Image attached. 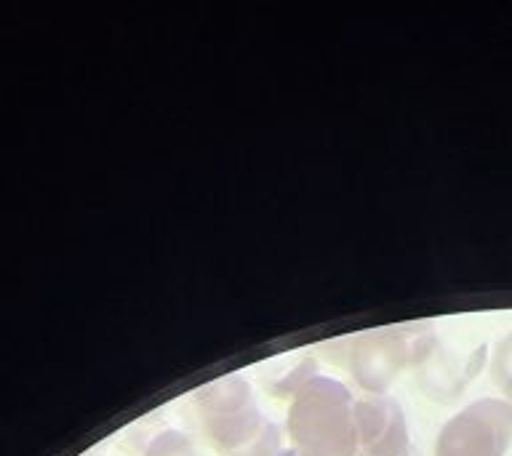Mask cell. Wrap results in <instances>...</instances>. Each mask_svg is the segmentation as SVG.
<instances>
[{
    "label": "cell",
    "instance_id": "obj_1",
    "mask_svg": "<svg viewBox=\"0 0 512 456\" xmlns=\"http://www.w3.org/2000/svg\"><path fill=\"white\" fill-rule=\"evenodd\" d=\"M355 398L347 384L318 374L288 400V456H355Z\"/></svg>",
    "mask_w": 512,
    "mask_h": 456
},
{
    "label": "cell",
    "instance_id": "obj_2",
    "mask_svg": "<svg viewBox=\"0 0 512 456\" xmlns=\"http://www.w3.org/2000/svg\"><path fill=\"white\" fill-rule=\"evenodd\" d=\"M339 344L352 382L366 395H384L400 371L430 360L438 339L430 323H411L363 331Z\"/></svg>",
    "mask_w": 512,
    "mask_h": 456
},
{
    "label": "cell",
    "instance_id": "obj_3",
    "mask_svg": "<svg viewBox=\"0 0 512 456\" xmlns=\"http://www.w3.org/2000/svg\"><path fill=\"white\" fill-rule=\"evenodd\" d=\"M192 408L200 430L206 432L219 456H232L251 446L270 424L256 406L251 384L240 374L219 376L203 384L192 395Z\"/></svg>",
    "mask_w": 512,
    "mask_h": 456
},
{
    "label": "cell",
    "instance_id": "obj_4",
    "mask_svg": "<svg viewBox=\"0 0 512 456\" xmlns=\"http://www.w3.org/2000/svg\"><path fill=\"white\" fill-rule=\"evenodd\" d=\"M512 440V406L480 398L456 411L438 432L435 456H504Z\"/></svg>",
    "mask_w": 512,
    "mask_h": 456
},
{
    "label": "cell",
    "instance_id": "obj_5",
    "mask_svg": "<svg viewBox=\"0 0 512 456\" xmlns=\"http://www.w3.org/2000/svg\"><path fill=\"white\" fill-rule=\"evenodd\" d=\"M355 456H403L411 448L406 411L392 395H363L352 406Z\"/></svg>",
    "mask_w": 512,
    "mask_h": 456
},
{
    "label": "cell",
    "instance_id": "obj_6",
    "mask_svg": "<svg viewBox=\"0 0 512 456\" xmlns=\"http://www.w3.org/2000/svg\"><path fill=\"white\" fill-rule=\"evenodd\" d=\"M315 376H318V366L310 358H294L291 363L280 360L272 366L270 374L264 376V390L270 392L272 398L291 400Z\"/></svg>",
    "mask_w": 512,
    "mask_h": 456
},
{
    "label": "cell",
    "instance_id": "obj_7",
    "mask_svg": "<svg viewBox=\"0 0 512 456\" xmlns=\"http://www.w3.org/2000/svg\"><path fill=\"white\" fill-rule=\"evenodd\" d=\"M136 456H198L187 432L176 427H155L144 435Z\"/></svg>",
    "mask_w": 512,
    "mask_h": 456
},
{
    "label": "cell",
    "instance_id": "obj_8",
    "mask_svg": "<svg viewBox=\"0 0 512 456\" xmlns=\"http://www.w3.org/2000/svg\"><path fill=\"white\" fill-rule=\"evenodd\" d=\"M491 374H494V382L502 387L504 395L512 398V331L496 344L494 358H491Z\"/></svg>",
    "mask_w": 512,
    "mask_h": 456
},
{
    "label": "cell",
    "instance_id": "obj_9",
    "mask_svg": "<svg viewBox=\"0 0 512 456\" xmlns=\"http://www.w3.org/2000/svg\"><path fill=\"white\" fill-rule=\"evenodd\" d=\"M232 456H288V448L283 446V432H280L278 424L270 422L267 424V430H264L251 446H246L243 451H238V454Z\"/></svg>",
    "mask_w": 512,
    "mask_h": 456
},
{
    "label": "cell",
    "instance_id": "obj_10",
    "mask_svg": "<svg viewBox=\"0 0 512 456\" xmlns=\"http://www.w3.org/2000/svg\"><path fill=\"white\" fill-rule=\"evenodd\" d=\"M403 456H422V454H419V451H416V448L411 446V448H408V451H406V454H403Z\"/></svg>",
    "mask_w": 512,
    "mask_h": 456
}]
</instances>
